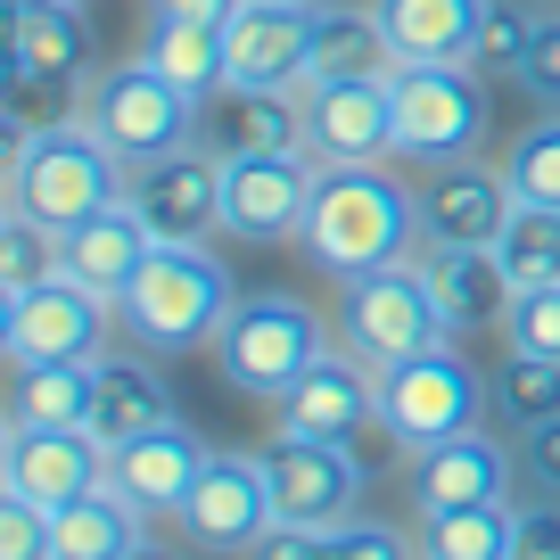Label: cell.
<instances>
[{
  "label": "cell",
  "mask_w": 560,
  "mask_h": 560,
  "mask_svg": "<svg viewBox=\"0 0 560 560\" xmlns=\"http://www.w3.org/2000/svg\"><path fill=\"white\" fill-rule=\"evenodd\" d=\"M298 247L330 289L354 272H380V264H404L420 256V198L387 165H322Z\"/></svg>",
  "instance_id": "1"
},
{
  "label": "cell",
  "mask_w": 560,
  "mask_h": 560,
  "mask_svg": "<svg viewBox=\"0 0 560 560\" xmlns=\"http://www.w3.org/2000/svg\"><path fill=\"white\" fill-rule=\"evenodd\" d=\"M124 190H132V165L91 132L83 107H67V116H50V124H25L18 149H9V174H0V198H9V207L42 214V223H58V231H74L83 214L116 207Z\"/></svg>",
  "instance_id": "2"
},
{
  "label": "cell",
  "mask_w": 560,
  "mask_h": 560,
  "mask_svg": "<svg viewBox=\"0 0 560 560\" xmlns=\"http://www.w3.org/2000/svg\"><path fill=\"white\" fill-rule=\"evenodd\" d=\"M231 305H240V280L207 240H158L149 264L132 272V289L116 298V322L149 354H198L214 347Z\"/></svg>",
  "instance_id": "3"
},
{
  "label": "cell",
  "mask_w": 560,
  "mask_h": 560,
  "mask_svg": "<svg viewBox=\"0 0 560 560\" xmlns=\"http://www.w3.org/2000/svg\"><path fill=\"white\" fill-rule=\"evenodd\" d=\"M338 338V322H322L298 289H240V305L214 330V371H223L231 396L247 404H280L305 371L322 363V347Z\"/></svg>",
  "instance_id": "4"
},
{
  "label": "cell",
  "mask_w": 560,
  "mask_h": 560,
  "mask_svg": "<svg viewBox=\"0 0 560 560\" xmlns=\"http://www.w3.org/2000/svg\"><path fill=\"white\" fill-rule=\"evenodd\" d=\"M487 412H494V387H487V371L462 354V338H445V347H429V354H404V363L380 371V438L396 445V454L445 445V438H462V429H487Z\"/></svg>",
  "instance_id": "5"
},
{
  "label": "cell",
  "mask_w": 560,
  "mask_h": 560,
  "mask_svg": "<svg viewBox=\"0 0 560 560\" xmlns=\"http://www.w3.org/2000/svg\"><path fill=\"white\" fill-rule=\"evenodd\" d=\"M396 100V158L404 165H438V158H478L494 116V91L470 58H404L387 74Z\"/></svg>",
  "instance_id": "6"
},
{
  "label": "cell",
  "mask_w": 560,
  "mask_h": 560,
  "mask_svg": "<svg viewBox=\"0 0 560 560\" xmlns=\"http://www.w3.org/2000/svg\"><path fill=\"white\" fill-rule=\"evenodd\" d=\"M330 322L371 371H387V363H404V354H429V347L454 338V322H445V305H438V280H429L420 256L338 280V314Z\"/></svg>",
  "instance_id": "7"
},
{
  "label": "cell",
  "mask_w": 560,
  "mask_h": 560,
  "mask_svg": "<svg viewBox=\"0 0 560 560\" xmlns=\"http://www.w3.org/2000/svg\"><path fill=\"white\" fill-rule=\"evenodd\" d=\"M198 91H182L174 74H158L149 58H124V67H100L83 83V116L91 132L116 149L124 165H149V158H174L198 140Z\"/></svg>",
  "instance_id": "8"
},
{
  "label": "cell",
  "mask_w": 560,
  "mask_h": 560,
  "mask_svg": "<svg viewBox=\"0 0 560 560\" xmlns=\"http://www.w3.org/2000/svg\"><path fill=\"white\" fill-rule=\"evenodd\" d=\"M256 462H264V487H272V520H289V527H338L371 494V470L354 445L305 438V429H280V420L256 445Z\"/></svg>",
  "instance_id": "9"
},
{
  "label": "cell",
  "mask_w": 560,
  "mask_h": 560,
  "mask_svg": "<svg viewBox=\"0 0 560 560\" xmlns=\"http://www.w3.org/2000/svg\"><path fill=\"white\" fill-rule=\"evenodd\" d=\"M116 305L100 289H83L74 272H50L42 289L0 305V354L9 363H100L116 338Z\"/></svg>",
  "instance_id": "10"
},
{
  "label": "cell",
  "mask_w": 560,
  "mask_h": 560,
  "mask_svg": "<svg viewBox=\"0 0 560 560\" xmlns=\"http://www.w3.org/2000/svg\"><path fill=\"white\" fill-rule=\"evenodd\" d=\"M412 198H420V247H494V240H503V223L520 214L511 174H503V165H487V158H438V165H420Z\"/></svg>",
  "instance_id": "11"
},
{
  "label": "cell",
  "mask_w": 560,
  "mask_h": 560,
  "mask_svg": "<svg viewBox=\"0 0 560 560\" xmlns=\"http://www.w3.org/2000/svg\"><path fill=\"white\" fill-rule=\"evenodd\" d=\"M322 158L314 149H272V158H223V231L247 247H280L305 231Z\"/></svg>",
  "instance_id": "12"
},
{
  "label": "cell",
  "mask_w": 560,
  "mask_h": 560,
  "mask_svg": "<svg viewBox=\"0 0 560 560\" xmlns=\"http://www.w3.org/2000/svg\"><path fill=\"white\" fill-rule=\"evenodd\" d=\"M182 544L190 552H231L247 560L264 544V527H272V487H264V462L256 454H207V470H198L190 503L174 511Z\"/></svg>",
  "instance_id": "13"
},
{
  "label": "cell",
  "mask_w": 560,
  "mask_h": 560,
  "mask_svg": "<svg viewBox=\"0 0 560 560\" xmlns=\"http://www.w3.org/2000/svg\"><path fill=\"white\" fill-rule=\"evenodd\" d=\"M404 462V494L412 511H462V503H511V478H520V454H511L494 429H462L445 445H420Z\"/></svg>",
  "instance_id": "14"
},
{
  "label": "cell",
  "mask_w": 560,
  "mask_h": 560,
  "mask_svg": "<svg viewBox=\"0 0 560 560\" xmlns=\"http://www.w3.org/2000/svg\"><path fill=\"white\" fill-rule=\"evenodd\" d=\"M0 487L34 494V503H74V494L107 487V438L100 429H25L0 420Z\"/></svg>",
  "instance_id": "15"
},
{
  "label": "cell",
  "mask_w": 560,
  "mask_h": 560,
  "mask_svg": "<svg viewBox=\"0 0 560 560\" xmlns=\"http://www.w3.org/2000/svg\"><path fill=\"white\" fill-rule=\"evenodd\" d=\"M314 18H322V0H240V18L223 25L231 83L298 91L314 74Z\"/></svg>",
  "instance_id": "16"
},
{
  "label": "cell",
  "mask_w": 560,
  "mask_h": 560,
  "mask_svg": "<svg viewBox=\"0 0 560 560\" xmlns=\"http://www.w3.org/2000/svg\"><path fill=\"white\" fill-rule=\"evenodd\" d=\"M272 420H280V429H305V438L354 445L363 429H380V371H371L347 338H330V347H322V363L272 404Z\"/></svg>",
  "instance_id": "17"
},
{
  "label": "cell",
  "mask_w": 560,
  "mask_h": 560,
  "mask_svg": "<svg viewBox=\"0 0 560 560\" xmlns=\"http://www.w3.org/2000/svg\"><path fill=\"white\" fill-rule=\"evenodd\" d=\"M124 198L140 207V223L158 240H207V231H223V158L207 140H190L174 158L132 165V190Z\"/></svg>",
  "instance_id": "18"
},
{
  "label": "cell",
  "mask_w": 560,
  "mask_h": 560,
  "mask_svg": "<svg viewBox=\"0 0 560 560\" xmlns=\"http://www.w3.org/2000/svg\"><path fill=\"white\" fill-rule=\"evenodd\" d=\"M83 83H91V18H83V0L9 9V100L83 91Z\"/></svg>",
  "instance_id": "19"
},
{
  "label": "cell",
  "mask_w": 560,
  "mask_h": 560,
  "mask_svg": "<svg viewBox=\"0 0 560 560\" xmlns=\"http://www.w3.org/2000/svg\"><path fill=\"white\" fill-rule=\"evenodd\" d=\"M305 91V149L322 165H387L396 158V100L387 83H298Z\"/></svg>",
  "instance_id": "20"
},
{
  "label": "cell",
  "mask_w": 560,
  "mask_h": 560,
  "mask_svg": "<svg viewBox=\"0 0 560 560\" xmlns=\"http://www.w3.org/2000/svg\"><path fill=\"white\" fill-rule=\"evenodd\" d=\"M207 454L214 445H198L190 420H165V429H149V438H132V445L107 454V487H116L124 503H140V520H174V511L190 503Z\"/></svg>",
  "instance_id": "21"
},
{
  "label": "cell",
  "mask_w": 560,
  "mask_h": 560,
  "mask_svg": "<svg viewBox=\"0 0 560 560\" xmlns=\"http://www.w3.org/2000/svg\"><path fill=\"white\" fill-rule=\"evenodd\" d=\"M198 140L214 158H272V149H305V91H256L223 83L198 107Z\"/></svg>",
  "instance_id": "22"
},
{
  "label": "cell",
  "mask_w": 560,
  "mask_h": 560,
  "mask_svg": "<svg viewBox=\"0 0 560 560\" xmlns=\"http://www.w3.org/2000/svg\"><path fill=\"white\" fill-rule=\"evenodd\" d=\"M165 420H182L174 387H165V354L132 347V354H100V387H91V429L107 438V454L132 438H149V429H165Z\"/></svg>",
  "instance_id": "23"
},
{
  "label": "cell",
  "mask_w": 560,
  "mask_h": 560,
  "mask_svg": "<svg viewBox=\"0 0 560 560\" xmlns=\"http://www.w3.org/2000/svg\"><path fill=\"white\" fill-rule=\"evenodd\" d=\"M149 247H158V231L140 223L132 198H116V207L83 214V223L67 231V272L83 280V289H100L107 305H116L124 289H132V272L149 264Z\"/></svg>",
  "instance_id": "24"
},
{
  "label": "cell",
  "mask_w": 560,
  "mask_h": 560,
  "mask_svg": "<svg viewBox=\"0 0 560 560\" xmlns=\"http://www.w3.org/2000/svg\"><path fill=\"white\" fill-rule=\"evenodd\" d=\"M429 280H438V305L454 322V338H478V330H503L511 314V272L494 247H420Z\"/></svg>",
  "instance_id": "25"
},
{
  "label": "cell",
  "mask_w": 560,
  "mask_h": 560,
  "mask_svg": "<svg viewBox=\"0 0 560 560\" xmlns=\"http://www.w3.org/2000/svg\"><path fill=\"white\" fill-rule=\"evenodd\" d=\"M404 58L396 42H387L380 9H338V0H322L314 18V74L305 83H387Z\"/></svg>",
  "instance_id": "26"
},
{
  "label": "cell",
  "mask_w": 560,
  "mask_h": 560,
  "mask_svg": "<svg viewBox=\"0 0 560 560\" xmlns=\"http://www.w3.org/2000/svg\"><path fill=\"white\" fill-rule=\"evenodd\" d=\"M396 42V58H470L478 25L494 18V0H371Z\"/></svg>",
  "instance_id": "27"
},
{
  "label": "cell",
  "mask_w": 560,
  "mask_h": 560,
  "mask_svg": "<svg viewBox=\"0 0 560 560\" xmlns=\"http://www.w3.org/2000/svg\"><path fill=\"white\" fill-rule=\"evenodd\" d=\"M140 536H149L140 503H124L116 487H91V494H74V503H58V544H50V560H132Z\"/></svg>",
  "instance_id": "28"
},
{
  "label": "cell",
  "mask_w": 560,
  "mask_h": 560,
  "mask_svg": "<svg viewBox=\"0 0 560 560\" xmlns=\"http://www.w3.org/2000/svg\"><path fill=\"white\" fill-rule=\"evenodd\" d=\"M100 363H9V420L25 429H91Z\"/></svg>",
  "instance_id": "29"
},
{
  "label": "cell",
  "mask_w": 560,
  "mask_h": 560,
  "mask_svg": "<svg viewBox=\"0 0 560 560\" xmlns=\"http://www.w3.org/2000/svg\"><path fill=\"white\" fill-rule=\"evenodd\" d=\"M420 560H511L520 503H462V511H420Z\"/></svg>",
  "instance_id": "30"
},
{
  "label": "cell",
  "mask_w": 560,
  "mask_h": 560,
  "mask_svg": "<svg viewBox=\"0 0 560 560\" xmlns=\"http://www.w3.org/2000/svg\"><path fill=\"white\" fill-rule=\"evenodd\" d=\"M140 58L158 74H174L182 91H223L231 83V50H223V25H198V18H149V42H140Z\"/></svg>",
  "instance_id": "31"
},
{
  "label": "cell",
  "mask_w": 560,
  "mask_h": 560,
  "mask_svg": "<svg viewBox=\"0 0 560 560\" xmlns=\"http://www.w3.org/2000/svg\"><path fill=\"white\" fill-rule=\"evenodd\" d=\"M50 272H67V231L0 198V305L25 298V289H42Z\"/></svg>",
  "instance_id": "32"
},
{
  "label": "cell",
  "mask_w": 560,
  "mask_h": 560,
  "mask_svg": "<svg viewBox=\"0 0 560 560\" xmlns=\"http://www.w3.org/2000/svg\"><path fill=\"white\" fill-rule=\"evenodd\" d=\"M494 387V420H511V429H536V420H560V354H520L511 347L503 363L487 371Z\"/></svg>",
  "instance_id": "33"
},
{
  "label": "cell",
  "mask_w": 560,
  "mask_h": 560,
  "mask_svg": "<svg viewBox=\"0 0 560 560\" xmlns=\"http://www.w3.org/2000/svg\"><path fill=\"white\" fill-rule=\"evenodd\" d=\"M494 256H503L511 289H552L560 280V207H520L503 223V240H494Z\"/></svg>",
  "instance_id": "34"
},
{
  "label": "cell",
  "mask_w": 560,
  "mask_h": 560,
  "mask_svg": "<svg viewBox=\"0 0 560 560\" xmlns=\"http://www.w3.org/2000/svg\"><path fill=\"white\" fill-rule=\"evenodd\" d=\"M503 174H511V190H520V207H560V107H544L503 149Z\"/></svg>",
  "instance_id": "35"
},
{
  "label": "cell",
  "mask_w": 560,
  "mask_h": 560,
  "mask_svg": "<svg viewBox=\"0 0 560 560\" xmlns=\"http://www.w3.org/2000/svg\"><path fill=\"white\" fill-rule=\"evenodd\" d=\"M527 42H536V18L494 0V18L478 25V42H470V67L487 74V83H520L527 74Z\"/></svg>",
  "instance_id": "36"
},
{
  "label": "cell",
  "mask_w": 560,
  "mask_h": 560,
  "mask_svg": "<svg viewBox=\"0 0 560 560\" xmlns=\"http://www.w3.org/2000/svg\"><path fill=\"white\" fill-rule=\"evenodd\" d=\"M50 544H58V511L0 487V560H50Z\"/></svg>",
  "instance_id": "37"
},
{
  "label": "cell",
  "mask_w": 560,
  "mask_h": 560,
  "mask_svg": "<svg viewBox=\"0 0 560 560\" xmlns=\"http://www.w3.org/2000/svg\"><path fill=\"white\" fill-rule=\"evenodd\" d=\"M503 338L520 354H560V280H552V289H511Z\"/></svg>",
  "instance_id": "38"
},
{
  "label": "cell",
  "mask_w": 560,
  "mask_h": 560,
  "mask_svg": "<svg viewBox=\"0 0 560 560\" xmlns=\"http://www.w3.org/2000/svg\"><path fill=\"white\" fill-rule=\"evenodd\" d=\"M330 544H338V560H420V536H404V527H380V520H338L330 527Z\"/></svg>",
  "instance_id": "39"
},
{
  "label": "cell",
  "mask_w": 560,
  "mask_h": 560,
  "mask_svg": "<svg viewBox=\"0 0 560 560\" xmlns=\"http://www.w3.org/2000/svg\"><path fill=\"white\" fill-rule=\"evenodd\" d=\"M527 91H536L544 107H560V9H544L536 18V42H527Z\"/></svg>",
  "instance_id": "40"
},
{
  "label": "cell",
  "mask_w": 560,
  "mask_h": 560,
  "mask_svg": "<svg viewBox=\"0 0 560 560\" xmlns=\"http://www.w3.org/2000/svg\"><path fill=\"white\" fill-rule=\"evenodd\" d=\"M511 560H560V494H536V503H520Z\"/></svg>",
  "instance_id": "41"
},
{
  "label": "cell",
  "mask_w": 560,
  "mask_h": 560,
  "mask_svg": "<svg viewBox=\"0 0 560 560\" xmlns=\"http://www.w3.org/2000/svg\"><path fill=\"white\" fill-rule=\"evenodd\" d=\"M247 560H338V544H330V527H289V520H272Z\"/></svg>",
  "instance_id": "42"
},
{
  "label": "cell",
  "mask_w": 560,
  "mask_h": 560,
  "mask_svg": "<svg viewBox=\"0 0 560 560\" xmlns=\"http://www.w3.org/2000/svg\"><path fill=\"white\" fill-rule=\"evenodd\" d=\"M520 470H527V487L560 494V420H536L520 438Z\"/></svg>",
  "instance_id": "43"
},
{
  "label": "cell",
  "mask_w": 560,
  "mask_h": 560,
  "mask_svg": "<svg viewBox=\"0 0 560 560\" xmlns=\"http://www.w3.org/2000/svg\"><path fill=\"white\" fill-rule=\"evenodd\" d=\"M149 18H198V25H231L240 18V0H140Z\"/></svg>",
  "instance_id": "44"
},
{
  "label": "cell",
  "mask_w": 560,
  "mask_h": 560,
  "mask_svg": "<svg viewBox=\"0 0 560 560\" xmlns=\"http://www.w3.org/2000/svg\"><path fill=\"white\" fill-rule=\"evenodd\" d=\"M132 560H190V552H174V544H158V536H140V552Z\"/></svg>",
  "instance_id": "45"
},
{
  "label": "cell",
  "mask_w": 560,
  "mask_h": 560,
  "mask_svg": "<svg viewBox=\"0 0 560 560\" xmlns=\"http://www.w3.org/2000/svg\"><path fill=\"white\" fill-rule=\"evenodd\" d=\"M9 9H42V0H9Z\"/></svg>",
  "instance_id": "46"
}]
</instances>
